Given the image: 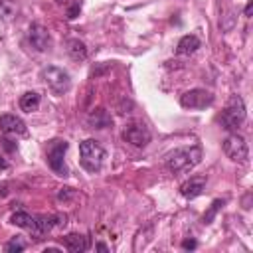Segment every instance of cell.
Masks as SVG:
<instances>
[{"instance_id": "6da1fadb", "label": "cell", "mask_w": 253, "mask_h": 253, "mask_svg": "<svg viewBox=\"0 0 253 253\" xmlns=\"http://www.w3.org/2000/svg\"><path fill=\"white\" fill-rule=\"evenodd\" d=\"M200 160H202V146L192 144V146H182L168 152L164 164L172 174H186L194 166H198Z\"/></svg>"}, {"instance_id": "7a4b0ae2", "label": "cell", "mask_w": 253, "mask_h": 253, "mask_svg": "<svg viewBox=\"0 0 253 253\" xmlns=\"http://www.w3.org/2000/svg\"><path fill=\"white\" fill-rule=\"evenodd\" d=\"M105 156H107V152L97 140L87 138V140L79 142V160H81V166L87 172H91V174L99 172L103 168Z\"/></svg>"}, {"instance_id": "3957f363", "label": "cell", "mask_w": 253, "mask_h": 253, "mask_svg": "<svg viewBox=\"0 0 253 253\" xmlns=\"http://www.w3.org/2000/svg\"><path fill=\"white\" fill-rule=\"evenodd\" d=\"M247 113H245V103L239 95H231L221 117H219V123H221V128L229 130V132H237V128L243 125Z\"/></svg>"}, {"instance_id": "277c9868", "label": "cell", "mask_w": 253, "mask_h": 253, "mask_svg": "<svg viewBox=\"0 0 253 253\" xmlns=\"http://www.w3.org/2000/svg\"><path fill=\"white\" fill-rule=\"evenodd\" d=\"M40 77H42L43 83L51 89L53 95H63V93H67L69 87H71V77H69V73H67L65 69H61V67H55V65L43 67L42 73H40Z\"/></svg>"}, {"instance_id": "5b68a950", "label": "cell", "mask_w": 253, "mask_h": 253, "mask_svg": "<svg viewBox=\"0 0 253 253\" xmlns=\"http://www.w3.org/2000/svg\"><path fill=\"white\" fill-rule=\"evenodd\" d=\"M67 140H61V138H53L47 142V148H45V156H47V164L49 168L57 174V176H67L69 170L65 166V150H67Z\"/></svg>"}, {"instance_id": "8992f818", "label": "cell", "mask_w": 253, "mask_h": 253, "mask_svg": "<svg viewBox=\"0 0 253 253\" xmlns=\"http://www.w3.org/2000/svg\"><path fill=\"white\" fill-rule=\"evenodd\" d=\"M221 146H223V152H225V156H227L229 160L241 162V164L247 162V158H249V148H247V142H245V138H243L241 134L231 132V134L223 140Z\"/></svg>"}, {"instance_id": "52a82bcc", "label": "cell", "mask_w": 253, "mask_h": 253, "mask_svg": "<svg viewBox=\"0 0 253 253\" xmlns=\"http://www.w3.org/2000/svg\"><path fill=\"white\" fill-rule=\"evenodd\" d=\"M123 138L136 148H144L150 142V130L142 121H132L123 128Z\"/></svg>"}, {"instance_id": "ba28073f", "label": "cell", "mask_w": 253, "mask_h": 253, "mask_svg": "<svg viewBox=\"0 0 253 253\" xmlns=\"http://www.w3.org/2000/svg\"><path fill=\"white\" fill-rule=\"evenodd\" d=\"M211 103H213V95L210 91H206V89H190L180 97V105L184 109H190V111L206 109Z\"/></svg>"}, {"instance_id": "9c48e42d", "label": "cell", "mask_w": 253, "mask_h": 253, "mask_svg": "<svg viewBox=\"0 0 253 253\" xmlns=\"http://www.w3.org/2000/svg\"><path fill=\"white\" fill-rule=\"evenodd\" d=\"M28 38H30L32 45H34L38 51H45V49L49 47V43H51L49 32H47L42 24H32L30 30H28Z\"/></svg>"}, {"instance_id": "30bf717a", "label": "cell", "mask_w": 253, "mask_h": 253, "mask_svg": "<svg viewBox=\"0 0 253 253\" xmlns=\"http://www.w3.org/2000/svg\"><path fill=\"white\" fill-rule=\"evenodd\" d=\"M0 128L6 134H18V136H26L28 134L26 123L16 115H2L0 117Z\"/></svg>"}, {"instance_id": "8fae6325", "label": "cell", "mask_w": 253, "mask_h": 253, "mask_svg": "<svg viewBox=\"0 0 253 253\" xmlns=\"http://www.w3.org/2000/svg\"><path fill=\"white\" fill-rule=\"evenodd\" d=\"M204 188H206V176H194L180 186V194L186 200H194L204 192Z\"/></svg>"}, {"instance_id": "7c38bea8", "label": "cell", "mask_w": 253, "mask_h": 253, "mask_svg": "<svg viewBox=\"0 0 253 253\" xmlns=\"http://www.w3.org/2000/svg\"><path fill=\"white\" fill-rule=\"evenodd\" d=\"M57 225H65V215H55V213H49V215H38V217H36L38 239H40V235L51 231V229L57 227Z\"/></svg>"}, {"instance_id": "4fadbf2b", "label": "cell", "mask_w": 253, "mask_h": 253, "mask_svg": "<svg viewBox=\"0 0 253 253\" xmlns=\"http://www.w3.org/2000/svg\"><path fill=\"white\" fill-rule=\"evenodd\" d=\"M61 243H63V247L67 249V251H71V253H83V251H87L89 249V237L87 235H79V233H67V235H63L61 237Z\"/></svg>"}, {"instance_id": "5bb4252c", "label": "cell", "mask_w": 253, "mask_h": 253, "mask_svg": "<svg viewBox=\"0 0 253 253\" xmlns=\"http://www.w3.org/2000/svg\"><path fill=\"white\" fill-rule=\"evenodd\" d=\"M87 123H89L91 128H109V126H113V119H111L109 111L103 109V107L91 111V115L87 117Z\"/></svg>"}, {"instance_id": "9a60e30c", "label": "cell", "mask_w": 253, "mask_h": 253, "mask_svg": "<svg viewBox=\"0 0 253 253\" xmlns=\"http://www.w3.org/2000/svg\"><path fill=\"white\" fill-rule=\"evenodd\" d=\"M10 223H14V225H18V227H22V229H28L32 235L38 237V231H36V217L30 215L28 211H14V213L10 215Z\"/></svg>"}, {"instance_id": "2e32d148", "label": "cell", "mask_w": 253, "mask_h": 253, "mask_svg": "<svg viewBox=\"0 0 253 253\" xmlns=\"http://www.w3.org/2000/svg\"><path fill=\"white\" fill-rule=\"evenodd\" d=\"M65 45H67L65 49H67V53H69V57L73 61H85L87 59V47H85V43L81 40L71 38V40H67Z\"/></svg>"}, {"instance_id": "e0dca14e", "label": "cell", "mask_w": 253, "mask_h": 253, "mask_svg": "<svg viewBox=\"0 0 253 253\" xmlns=\"http://www.w3.org/2000/svg\"><path fill=\"white\" fill-rule=\"evenodd\" d=\"M198 47H200V40H198L194 34H188V36L180 38L176 51H178L180 55H190V53H194Z\"/></svg>"}, {"instance_id": "ac0fdd59", "label": "cell", "mask_w": 253, "mask_h": 253, "mask_svg": "<svg viewBox=\"0 0 253 253\" xmlns=\"http://www.w3.org/2000/svg\"><path fill=\"white\" fill-rule=\"evenodd\" d=\"M40 93H36V91H28V93H24L22 97H20V109L24 111V113H32V111H36L38 107H40Z\"/></svg>"}, {"instance_id": "d6986e66", "label": "cell", "mask_w": 253, "mask_h": 253, "mask_svg": "<svg viewBox=\"0 0 253 253\" xmlns=\"http://www.w3.org/2000/svg\"><path fill=\"white\" fill-rule=\"evenodd\" d=\"M223 206H225V200H213V202H211V206H210V210L202 215V223H204V225L211 223V221H213V217H215V213H217Z\"/></svg>"}, {"instance_id": "ffe728a7", "label": "cell", "mask_w": 253, "mask_h": 253, "mask_svg": "<svg viewBox=\"0 0 253 253\" xmlns=\"http://www.w3.org/2000/svg\"><path fill=\"white\" fill-rule=\"evenodd\" d=\"M16 14V4L12 0H0V18L10 20Z\"/></svg>"}, {"instance_id": "44dd1931", "label": "cell", "mask_w": 253, "mask_h": 253, "mask_svg": "<svg viewBox=\"0 0 253 253\" xmlns=\"http://www.w3.org/2000/svg\"><path fill=\"white\" fill-rule=\"evenodd\" d=\"M8 253H16V251H24L26 249V243L20 239V237H12L8 243H6V247H4Z\"/></svg>"}, {"instance_id": "7402d4cb", "label": "cell", "mask_w": 253, "mask_h": 253, "mask_svg": "<svg viewBox=\"0 0 253 253\" xmlns=\"http://www.w3.org/2000/svg\"><path fill=\"white\" fill-rule=\"evenodd\" d=\"M79 12H81V0H75V2H73V6H69V8H67V18H69V20H73V18H77V16H79Z\"/></svg>"}, {"instance_id": "603a6c76", "label": "cell", "mask_w": 253, "mask_h": 253, "mask_svg": "<svg viewBox=\"0 0 253 253\" xmlns=\"http://www.w3.org/2000/svg\"><path fill=\"white\" fill-rule=\"evenodd\" d=\"M0 146H4L8 152H14V150L18 148V144H16V142H12L10 138H0Z\"/></svg>"}, {"instance_id": "cb8c5ba5", "label": "cell", "mask_w": 253, "mask_h": 253, "mask_svg": "<svg viewBox=\"0 0 253 253\" xmlns=\"http://www.w3.org/2000/svg\"><path fill=\"white\" fill-rule=\"evenodd\" d=\"M73 194H75V192H73V188H61V190H59V194H57V198H59V200H69Z\"/></svg>"}, {"instance_id": "d4e9b609", "label": "cell", "mask_w": 253, "mask_h": 253, "mask_svg": "<svg viewBox=\"0 0 253 253\" xmlns=\"http://www.w3.org/2000/svg\"><path fill=\"white\" fill-rule=\"evenodd\" d=\"M196 245H198V243H196L194 239H184V241H182V247H184V249H196Z\"/></svg>"}, {"instance_id": "484cf974", "label": "cell", "mask_w": 253, "mask_h": 253, "mask_svg": "<svg viewBox=\"0 0 253 253\" xmlns=\"http://www.w3.org/2000/svg\"><path fill=\"white\" fill-rule=\"evenodd\" d=\"M251 12H253V0H249V2H247V6H245V16L249 18V16H251Z\"/></svg>"}, {"instance_id": "4316f807", "label": "cell", "mask_w": 253, "mask_h": 253, "mask_svg": "<svg viewBox=\"0 0 253 253\" xmlns=\"http://www.w3.org/2000/svg\"><path fill=\"white\" fill-rule=\"evenodd\" d=\"M95 249H97V251H109L105 243H97V245H95Z\"/></svg>"}, {"instance_id": "83f0119b", "label": "cell", "mask_w": 253, "mask_h": 253, "mask_svg": "<svg viewBox=\"0 0 253 253\" xmlns=\"http://www.w3.org/2000/svg\"><path fill=\"white\" fill-rule=\"evenodd\" d=\"M6 168H8V162H6V160L0 156V170H6Z\"/></svg>"}, {"instance_id": "f1b7e54d", "label": "cell", "mask_w": 253, "mask_h": 253, "mask_svg": "<svg viewBox=\"0 0 253 253\" xmlns=\"http://www.w3.org/2000/svg\"><path fill=\"white\" fill-rule=\"evenodd\" d=\"M55 2H57V4H65L67 0H55Z\"/></svg>"}]
</instances>
